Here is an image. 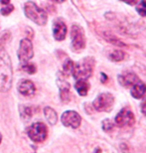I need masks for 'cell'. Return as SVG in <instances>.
Returning <instances> with one entry per match:
<instances>
[{"mask_svg": "<svg viewBox=\"0 0 146 153\" xmlns=\"http://www.w3.org/2000/svg\"><path fill=\"white\" fill-rule=\"evenodd\" d=\"M13 71L12 64L8 53L0 45V91L7 93L12 87Z\"/></svg>", "mask_w": 146, "mask_h": 153, "instance_id": "6da1fadb", "label": "cell"}, {"mask_svg": "<svg viewBox=\"0 0 146 153\" xmlns=\"http://www.w3.org/2000/svg\"><path fill=\"white\" fill-rule=\"evenodd\" d=\"M95 67V59L92 57H87L75 64L72 75L76 79H87L93 74Z\"/></svg>", "mask_w": 146, "mask_h": 153, "instance_id": "7a4b0ae2", "label": "cell"}, {"mask_svg": "<svg viewBox=\"0 0 146 153\" xmlns=\"http://www.w3.org/2000/svg\"><path fill=\"white\" fill-rule=\"evenodd\" d=\"M24 12L27 18L32 20L37 25L44 26L47 23L48 15L43 9L37 6L33 1H27L24 5Z\"/></svg>", "mask_w": 146, "mask_h": 153, "instance_id": "3957f363", "label": "cell"}, {"mask_svg": "<svg viewBox=\"0 0 146 153\" xmlns=\"http://www.w3.org/2000/svg\"><path fill=\"white\" fill-rule=\"evenodd\" d=\"M27 133L34 142H42L47 138V126L43 122H35L28 128Z\"/></svg>", "mask_w": 146, "mask_h": 153, "instance_id": "277c9868", "label": "cell"}, {"mask_svg": "<svg viewBox=\"0 0 146 153\" xmlns=\"http://www.w3.org/2000/svg\"><path fill=\"white\" fill-rule=\"evenodd\" d=\"M114 97L111 94L103 93L100 94L96 99L93 100V105L97 111H109L113 105Z\"/></svg>", "mask_w": 146, "mask_h": 153, "instance_id": "5b68a950", "label": "cell"}, {"mask_svg": "<svg viewBox=\"0 0 146 153\" xmlns=\"http://www.w3.org/2000/svg\"><path fill=\"white\" fill-rule=\"evenodd\" d=\"M34 56V50L31 40L24 38L21 40L19 49H18V59L21 63H28Z\"/></svg>", "mask_w": 146, "mask_h": 153, "instance_id": "8992f818", "label": "cell"}, {"mask_svg": "<svg viewBox=\"0 0 146 153\" xmlns=\"http://www.w3.org/2000/svg\"><path fill=\"white\" fill-rule=\"evenodd\" d=\"M71 36L73 50L76 52L83 50L84 46H86V39H84V32L83 28L79 25H73L71 30Z\"/></svg>", "mask_w": 146, "mask_h": 153, "instance_id": "52a82bcc", "label": "cell"}, {"mask_svg": "<svg viewBox=\"0 0 146 153\" xmlns=\"http://www.w3.org/2000/svg\"><path fill=\"white\" fill-rule=\"evenodd\" d=\"M135 122L134 114L129 108H122L115 117V124L119 127L132 126Z\"/></svg>", "mask_w": 146, "mask_h": 153, "instance_id": "ba28073f", "label": "cell"}, {"mask_svg": "<svg viewBox=\"0 0 146 153\" xmlns=\"http://www.w3.org/2000/svg\"><path fill=\"white\" fill-rule=\"evenodd\" d=\"M61 120H62V123L65 125V126L72 127V128H78L81 124L82 118L78 112H76L74 111H65L62 114Z\"/></svg>", "mask_w": 146, "mask_h": 153, "instance_id": "9c48e42d", "label": "cell"}, {"mask_svg": "<svg viewBox=\"0 0 146 153\" xmlns=\"http://www.w3.org/2000/svg\"><path fill=\"white\" fill-rule=\"evenodd\" d=\"M53 35L57 41H63L67 35V26L65 22L58 18L53 23Z\"/></svg>", "mask_w": 146, "mask_h": 153, "instance_id": "30bf717a", "label": "cell"}, {"mask_svg": "<svg viewBox=\"0 0 146 153\" xmlns=\"http://www.w3.org/2000/svg\"><path fill=\"white\" fill-rule=\"evenodd\" d=\"M17 90L22 96L30 97L35 94L36 88L35 85L33 84V82H31L30 79H22L17 85Z\"/></svg>", "mask_w": 146, "mask_h": 153, "instance_id": "8fae6325", "label": "cell"}, {"mask_svg": "<svg viewBox=\"0 0 146 153\" xmlns=\"http://www.w3.org/2000/svg\"><path fill=\"white\" fill-rule=\"evenodd\" d=\"M139 81L138 76H136L134 73H125V74L123 75H120L118 76V82H120L121 85H123V87H132L133 85L136 84Z\"/></svg>", "mask_w": 146, "mask_h": 153, "instance_id": "7c38bea8", "label": "cell"}, {"mask_svg": "<svg viewBox=\"0 0 146 153\" xmlns=\"http://www.w3.org/2000/svg\"><path fill=\"white\" fill-rule=\"evenodd\" d=\"M58 85L60 88V97L63 102L70 100V85L63 79H58Z\"/></svg>", "mask_w": 146, "mask_h": 153, "instance_id": "4fadbf2b", "label": "cell"}, {"mask_svg": "<svg viewBox=\"0 0 146 153\" xmlns=\"http://www.w3.org/2000/svg\"><path fill=\"white\" fill-rule=\"evenodd\" d=\"M146 93V85L143 82L138 81L136 84L132 85L131 88V96L135 99H141Z\"/></svg>", "mask_w": 146, "mask_h": 153, "instance_id": "5bb4252c", "label": "cell"}, {"mask_svg": "<svg viewBox=\"0 0 146 153\" xmlns=\"http://www.w3.org/2000/svg\"><path fill=\"white\" fill-rule=\"evenodd\" d=\"M75 88L80 96L84 97L87 94V91L90 90V85L87 82V79H78L75 85Z\"/></svg>", "mask_w": 146, "mask_h": 153, "instance_id": "9a60e30c", "label": "cell"}, {"mask_svg": "<svg viewBox=\"0 0 146 153\" xmlns=\"http://www.w3.org/2000/svg\"><path fill=\"white\" fill-rule=\"evenodd\" d=\"M44 114L46 116L47 120L49 121V123L54 125L57 123L58 121V115H57V112L55 111L54 108H50V106H46L44 108Z\"/></svg>", "mask_w": 146, "mask_h": 153, "instance_id": "2e32d148", "label": "cell"}, {"mask_svg": "<svg viewBox=\"0 0 146 153\" xmlns=\"http://www.w3.org/2000/svg\"><path fill=\"white\" fill-rule=\"evenodd\" d=\"M19 112H20V116L21 119L23 121H29L32 117L33 114V111L31 106H27V105H20L19 108Z\"/></svg>", "mask_w": 146, "mask_h": 153, "instance_id": "e0dca14e", "label": "cell"}, {"mask_svg": "<svg viewBox=\"0 0 146 153\" xmlns=\"http://www.w3.org/2000/svg\"><path fill=\"white\" fill-rule=\"evenodd\" d=\"M109 60L112 61V62H120V61H122L124 58H125V53L122 51H113L111 52L110 54H109Z\"/></svg>", "mask_w": 146, "mask_h": 153, "instance_id": "ac0fdd59", "label": "cell"}, {"mask_svg": "<svg viewBox=\"0 0 146 153\" xmlns=\"http://www.w3.org/2000/svg\"><path fill=\"white\" fill-rule=\"evenodd\" d=\"M74 62H73L72 60H66L65 61V63L63 64V73H64V75H66V76H69V75H71L72 74V72H73V69H74Z\"/></svg>", "mask_w": 146, "mask_h": 153, "instance_id": "d6986e66", "label": "cell"}, {"mask_svg": "<svg viewBox=\"0 0 146 153\" xmlns=\"http://www.w3.org/2000/svg\"><path fill=\"white\" fill-rule=\"evenodd\" d=\"M22 70L24 72L28 73L30 75H33L35 74L37 69H36V66L34 64H31V63H24V65L22 66Z\"/></svg>", "mask_w": 146, "mask_h": 153, "instance_id": "ffe728a7", "label": "cell"}, {"mask_svg": "<svg viewBox=\"0 0 146 153\" xmlns=\"http://www.w3.org/2000/svg\"><path fill=\"white\" fill-rule=\"evenodd\" d=\"M136 11L138 12L139 15L146 17V0H142V1L136 6Z\"/></svg>", "mask_w": 146, "mask_h": 153, "instance_id": "44dd1931", "label": "cell"}, {"mask_svg": "<svg viewBox=\"0 0 146 153\" xmlns=\"http://www.w3.org/2000/svg\"><path fill=\"white\" fill-rule=\"evenodd\" d=\"M112 128H113V124L109 119H105V120L102 121V129L104 131L109 132L110 130H112Z\"/></svg>", "mask_w": 146, "mask_h": 153, "instance_id": "7402d4cb", "label": "cell"}, {"mask_svg": "<svg viewBox=\"0 0 146 153\" xmlns=\"http://www.w3.org/2000/svg\"><path fill=\"white\" fill-rule=\"evenodd\" d=\"M108 38H106V40H107L108 42H110L111 44H114V45H117V46H125V44H123L122 42L119 41L118 39H116V37H114V36H111L109 35L107 36Z\"/></svg>", "mask_w": 146, "mask_h": 153, "instance_id": "603a6c76", "label": "cell"}, {"mask_svg": "<svg viewBox=\"0 0 146 153\" xmlns=\"http://www.w3.org/2000/svg\"><path fill=\"white\" fill-rule=\"evenodd\" d=\"M13 10H14V6L9 4V5H6L4 8H2L0 12H1L2 15H4V16H7V15L10 14Z\"/></svg>", "mask_w": 146, "mask_h": 153, "instance_id": "cb8c5ba5", "label": "cell"}, {"mask_svg": "<svg viewBox=\"0 0 146 153\" xmlns=\"http://www.w3.org/2000/svg\"><path fill=\"white\" fill-rule=\"evenodd\" d=\"M141 111L144 115H146V99L141 103Z\"/></svg>", "mask_w": 146, "mask_h": 153, "instance_id": "d4e9b609", "label": "cell"}, {"mask_svg": "<svg viewBox=\"0 0 146 153\" xmlns=\"http://www.w3.org/2000/svg\"><path fill=\"white\" fill-rule=\"evenodd\" d=\"M121 1L125 2V3H127V4H129V5H133V4H135L137 0H121Z\"/></svg>", "mask_w": 146, "mask_h": 153, "instance_id": "484cf974", "label": "cell"}, {"mask_svg": "<svg viewBox=\"0 0 146 153\" xmlns=\"http://www.w3.org/2000/svg\"><path fill=\"white\" fill-rule=\"evenodd\" d=\"M0 2H1L2 5H8L9 3H10V0H0Z\"/></svg>", "mask_w": 146, "mask_h": 153, "instance_id": "4316f807", "label": "cell"}, {"mask_svg": "<svg viewBox=\"0 0 146 153\" xmlns=\"http://www.w3.org/2000/svg\"><path fill=\"white\" fill-rule=\"evenodd\" d=\"M51 1H53V2H56V3H63L65 0H51Z\"/></svg>", "mask_w": 146, "mask_h": 153, "instance_id": "83f0119b", "label": "cell"}, {"mask_svg": "<svg viewBox=\"0 0 146 153\" xmlns=\"http://www.w3.org/2000/svg\"><path fill=\"white\" fill-rule=\"evenodd\" d=\"M102 82H104V81L106 79V76H105L104 74H103V73L102 74Z\"/></svg>", "mask_w": 146, "mask_h": 153, "instance_id": "f1b7e54d", "label": "cell"}, {"mask_svg": "<svg viewBox=\"0 0 146 153\" xmlns=\"http://www.w3.org/2000/svg\"><path fill=\"white\" fill-rule=\"evenodd\" d=\"M1 140H2V135H1V133H0V143H1Z\"/></svg>", "mask_w": 146, "mask_h": 153, "instance_id": "f546056e", "label": "cell"}]
</instances>
